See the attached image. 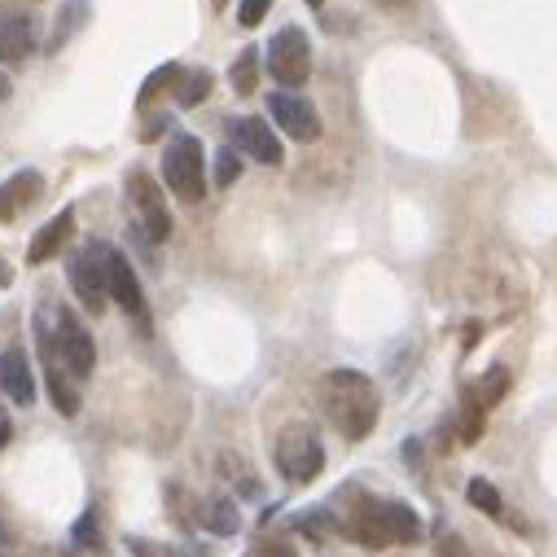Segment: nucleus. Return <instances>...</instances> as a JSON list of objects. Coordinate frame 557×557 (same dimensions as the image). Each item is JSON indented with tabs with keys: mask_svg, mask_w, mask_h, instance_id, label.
<instances>
[{
	"mask_svg": "<svg viewBox=\"0 0 557 557\" xmlns=\"http://www.w3.org/2000/svg\"><path fill=\"white\" fill-rule=\"evenodd\" d=\"M320 404H325L329 426L352 443L378 426V408H382L378 387L360 369H329L320 382Z\"/></svg>",
	"mask_w": 557,
	"mask_h": 557,
	"instance_id": "nucleus-1",
	"label": "nucleus"
},
{
	"mask_svg": "<svg viewBox=\"0 0 557 557\" xmlns=\"http://www.w3.org/2000/svg\"><path fill=\"white\" fill-rule=\"evenodd\" d=\"M339 531L365 548H387V544H417L421 540V518L400 505V501H382V496H360L347 518L339 522Z\"/></svg>",
	"mask_w": 557,
	"mask_h": 557,
	"instance_id": "nucleus-2",
	"label": "nucleus"
},
{
	"mask_svg": "<svg viewBox=\"0 0 557 557\" xmlns=\"http://www.w3.org/2000/svg\"><path fill=\"white\" fill-rule=\"evenodd\" d=\"M36 339L49 343V352H53V360L66 369V378L84 382V378L92 374V365H97V347H92V333L79 325L75 312L62 307V312L53 316V325H45V312H40V316H36Z\"/></svg>",
	"mask_w": 557,
	"mask_h": 557,
	"instance_id": "nucleus-3",
	"label": "nucleus"
},
{
	"mask_svg": "<svg viewBox=\"0 0 557 557\" xmlns=\"http://www.w3.org/2000/svg\"><path fill=\"white\" fill-rule=\"evenodd\" d=\"M163 180L180 202H202L206 198V154L193 132H176L163 150Z\"/></svg>",
	"mask_w": 557,
	"mask_h": 557,
	"instance_id": "nucleus-4",
	"label": "nucleus"
},
{
	"mask_svg": "<svg viewBox=\"0 0 557 557\" xmlns=\"http://www.w3.org/2000/svg\"><path fill=\"white\" fill-rule=\"evenodd\" d=\"M273 461H277V474L286 483H312L325 470V443L307 421H294V426H286L277 434Z\"/></svg>",
	"mask_w": 557,
	"mask_h": 557,
	"instance_id": "nucleus-5",
	"label": "nucleus"
},
{
	"mask_svg": "<svg viewBox=\"0 0 557 557\" xmlns=\"http://www.w3.org/2000/svg\"><path fill=\"white\" fill-rule=\"evenodd\" d=\"M124 189H128V206H132V219H137V229L159 246V242H167L172 238V211H167V202H163V189L150 180V172H128V180H124Z\"/></svg>",
	"mask_w": 557,
	"mask_h": 557,
	"instance_id": "nucleus-6",
	"label": "nucleus"
},
{
	"mask_svg": "<svg viewBox=\"0 0 557 557\" xmlns=\"http://www.w3.org/2000/svg\"><path fill=\"white\" fill-rule=\"evenodd\" d=\"M268 71L273 79L286 88V92H299L307 79H312V45L299 27H281L273 40H268Z\"/></svg>",
	"mask_w": 557,
	"mask_h": 557,
	"instance_id": "nucleus-7",
	"label": "nucleus"
},
{
	"mask_svg": "<svg viewBox=\"0 0 557 557\" xmlns=\"http://www.w3.org/2000/svg\"><path fill=\"white\" fill-rule=\"evenodd\" d=\"M101 273H105V294L115 299L132 320H145V290H141V277L128 264V255L101 242Z\"/></svg>",
	"mask_w": 557,
	"mask_h": 557,
	"instance_id": "nucleus-8",
	"label": "nucleus"
},
{
	"mask_svg": "<svg viewBox=\"0 0 557 557\" xmlns=\"http://www.w3.org/2000/svg\"><path fill=\"white\" fill-rule=\"evenodd\" d=\"M268 115L273 124L290 137V141H316L320 137V115H316V105L303 97V92H268Z\"/></svg>",
	"mask_w": 557,
	"mask_h": 557,
	"instance_id": "nucleus-9",
	"label": "nucleus"
},
{
	"mask_svg": "<svg viewBox=\"0 0 557 557\" xmlns=\"http://www.w3.org/2000/svg\"><path fill=\"white\" fill-rule=\"evenodd\" d=\"M229 141H233V150H238L242 159H255V163H264V167H281V159H286L281 137H277L264 119H255V115L229 119Z\"/></svg>",
	"mask_w": 557,
	"mask_h": 557,
	"instance_id": "nucleus-10",
	"label": "nucleus"
},
{
	"mask_svg": "<svg viewBox=\"0 0 557 557\" xmlns=\"http://www.w3.org/2000/svg\"><path fill=\"white\" fill-rule=\"evenodd\" d=\"M71 290L79 294L84 312L101 316L110 294H105V273H101V242H88L75 259H71Z\"/></svg>",
	"mask_w": 557,
	"mask_h": 557,
	"instance_id": "nucleus-11",
	"label": "nucleus"
},
{
	"mask_svg": "<svg viewBox=\"0 0 557 557\" xmlns=\"http://www.w3.org/2000/svg\"><path fill=\"white\" fill-rule=\"evenodd\" d=\"M36 53V18L0 0V62H27Z\"/></svg>",
	"mask_w": 557,
	"mask_h": 557,
	"instance_id": "nucleus-12",
	"label": "nucleus"
},
{
	"mask_svg": "<svg viewBox=\"0 0 557 557\" xmlns=\"http://www.w3.org/2000/svg\"><path fill=\"white\" fill-rule=\"evenodd\" d=\"M0 391H5L14 404H23V408L36 404V374H31V360H27L23 347L0 352Z\"/></svg>",
	"mask_w": 557,
	"mask_h": 557,
	"instance_id": "nucleus-13",
	"label": "nucleus"
},
{
	"mask_svg": "<svg viewBox=\"0 0 557 557\" xmlns=\"http://www.w3.org/2000/svg\"><path fill=\"white\" fill-rule=\"evenodd\" d=\"M36 198H45V176L40 172H14L5 185H0V225H10V219H18Z\"/></svg>",
	"mask_w": 557,
	"mask_h": 557,
	"instance_id": "nucleus-14",
	"label": "nucleus"
},
{
	"mask_svg": "<svg viewBox=\"0 0 557 557\" xmlns=\"http://www.w3.org/2000/svg\"><path fill=\"white\" fill-rule=\"evenodd\" d=\"M36 347H40V360H45V391H49L53 408H58L62 417H75V413H79V382L66 378V369L53 360V352H49L45 339H36Z\"/></svg>",
	"mask_w": 557,
	"mask_h": 557,
	"instance_id": "nucleus-15",
	"label": "nucleus"
},
{
	"mask_svg": "<svg viewBox=\"0 0 557 557\" xmlns=\"http://www.w3.org/2000/svg\"><path fill=\"white\" fill-rule=\"evenodd\" d=\"M71 233H75V206H62L49 225L31 238V246H27V264H45V259H53L66 242H71Z\"/></svg>",
	"mask_w": 557,
	"mask_h": 557,
	"instance_id": "nucleus-16",
	"label": "nucleus"
},
{
	"mask_svg": "<svg viewBox=\"0 0 557 557\" xmlns=\"http://www.w3.org/2000/svg\"><path fill=\"white\" fill-rule=\"evenodd\" d=\"M198 522H202V531H211V535H219V540H229V535L242 531V514H238L233 496H206V501L198 505Z\"/></svg>",
	"mask_w": 557,
	"mask_h": 557,
	"instance_id": "nucleus-17",
	"label": "nucleus"
},
{
	"mask_svg": "<svg viewBox=\"0 0 557 557\" xmlns=\"http://www.w3.org/2000/svg\"><path fill=\"white\" fill-rule=\"evenodd\" d=\"M505 391H509V374H505L501 365H492V369H488V374L466 391V404H474V408H483V413H488L492 404H501V395H505Z\"/></svg>",
	"mask_w": 557,
	"mask_h": 557,
	"instance_id": "nucleus-18",
	"label": "nucleus"
},
{
	"mask_svg": "<svg viewBox=\"0 0 557 557\" xmlns=\"http://www.w3.org/2000/svg\"><path fill=\"white\" fill-rule=\"evenodd\" d=\"M259 49H242L238 53V62H233V71H229V84H233V92L238 97H255V88H259Z\"/></svg>",
	"mask_w": 557,
	"mask_h": 557,
	"instance_id": "nucleus-19",
	"label": "nucleus"
},
{
	"mask_svg": "<svg viewBox=\"0 0 557 557\" xmlns=\"http://www.w3.org/2000/svg\"><path fill=\"white\" fill-rule=\"evenodd\" d=\"M211 71H189V75H180V84H176V105H185V110H193V105H202L206 101V92H211Z\"/></svg>",
	"mask_w": 557,
	"mask_h": 557,
	"instance_id": "nucleus-20",
	"label": "nucleus"
},
{
	"mask_svg": "<svg viewBox=\"0 0 557 557\" xmlns=\"http://www.w3.org/2000/svg\"><path fill=\"white\" fill-rule=\"evenodd\" d=\"M180 75H185V71H180L176 62L159 66V71H154V75H150V79L141 84V97H137V105H150V101H159V97H163L167 88H176V84H180Z\"/></svg>",
	"mask_w": 557,
	"mask_h": 557,
	"instance_id": "nucleus-21",
	"label": "nucleus"
},
{
	"mask_svg": "<svg viewBox=\"0 0 557 557\" xmlns=\"http://www.w3.org/2000/svg\"><path fill=\"white\" fill-rule=\"evenodd\" d=\"M466 496H470V505H474V509H483V514H492V518H501V514H505V505H501V492H496L488 479H470Z\"/></svg>",
	"mask_w": 557,
	"mask_h": 557,
	"instance_id": "nucleus-22",
	"label": "nucleus"
},
{
	"mask_svg": "<svg viewBox=\"0 0 557 557\" xmlns=\"http://www.w3.org/2000/svg\"><path fill=\"white\" fill-rule=\"evenodd\" d=\"M75 544L79 548H101V509L88 505L79 518H75Z\"/></svg>",
	"mask_w": 557,
	"mask_h": 557,
	"instance_id": "nucleus-23",
	"label": "nucleus"
},
{
	"mask_svg": "<svg viewBox=\"0 0 557 557\" xmlns=\"http://www.w3.org/2000/svg\"><path fill=\"white\" fill-rule=\"evenodd\" d=\"M238 159H242L238 150H219V154H215V167H211V176H215V185H219V189H229V185L242 176V163H238Z\"/></svg>",
	"mask_w": 557,
	"mask_h": 557,
	"instance_id": "nucleus-24",
	"label": "nucleus"
},
{
	"mask_svg": "<svg viewBox=\"0 0 557 557\" xmlns=\"http://www.w3.org/2000/svg\"><path fill=\"white\" fill-rule=\"evenodd\" d=\"M84 18H88V0H71V5L62 10V18H58V36L49 40V49H58V45H62V40L84 23Z\"/></svg>",
	"mask_w": 557,
	"mask_h": 557,
	"instance_id": "nucleus-25",
	"label": "nucleus"
},
{
	"mask_svg": "<svg viewBox=\"0 0 557 557\" xmlns=\"http://www.w3.org/2000/svg\"><path fill=\"white\" fill-rule=\"evenodd\" d=\"M483 408H474V404H461V443H474L479 434H483Z\"/></svg>",
	"mask_w": 557,
	"mask_h": 557,
	"instance_id": "nucleus-26",
	"label": "nucleus"
},
{
	"mask_svg": "<svg viewBox=\"0 0 557 557\" xmlns=\"http://www.w3.org/2000/svg\"><path fill=\"white\" fill-rule=\"evenodd\" d=\"M268 10H273V0H242V5H238V23L242 27H259L268 18Z\"/></svg>",
	"mask_w": 557,
	"mask_h": 557,
	"instance_id": "nucleus-27",
	"label": "nucleus"
},
{
	"mask_svg": "<svg viewBox=\"0 0 557 557\" xmlns=\"http://www.w3.org/2000/svg\"><path fill=\"white\" fill-rule=\"evenodd\" d=\"M294 527H307V535H325V531H333L339 522H333V514H325V509H312V514L294 518Z\"/></svg>",
	"mask_w": 557,
	"mask_h": 557,
	"instance_id": "nucleus-28",
	"label": "nucleus"
},
{
	"mask_svg": "<svg viewBox=\"0 0 557 557\" xmlns=\"http://www.w3.org/2000/svg\"><path fill=\"white\" fill-rule=\"evenodd\" d=\"M434 548H439V557H470V548H466V540L457 531H443Z\"/></svg>",
	"mask_w": 557,
	"mask_h": 557,
	"instance_id": "nucleus-29",
	"label": "nucleus"
},
{
	"mask_svg": "<svg viewBox=\"0 0 557 557\" xmlns=\"http://www.w3.org/2000/svg\"><path fill=\"white\" fill-rule=\"evenodd\" d=\"M246 557H294V548H290L286 540H259Z\"/></svg>",
	"mask_w": 557,
	"mask_h": 557,
	"instance_id": "nucleus-30",
	"label": "nucleus"
},
{
	"mask_svg": "<svg viewBox=\"0 0 557 557\" xmlns=\"http://www.w3.org/2000/svg\"><path fill=\"white\" fill-rule=\"evenodd\" d=\"M132 544V553H141V557H180L176 548H167V544H154V540H128Z\"/></svg>",
	"mask_w": 557,
	"mask_h": 557,
	"instance_id": "nucleus-31",
	"label": "nucleus"
},
{
	"mask_svg": "<svg viewBox=\"0 0 557 557\" xmlns=\"http://www.w3.org/2000/svg\"><path fill=\"white\" fill-rule=\"evenodd\" d=\"M10 439H14V421H10V413L0 408V453L10 448Z\"/></svg>",
	"mask_w": 557,
	"mask_h": 557,
	"instance_id": "nucleus-32",
	"label": "nucleus"
},
{
	"mask_svg": "<svg viewBox=\"0 0 557 557\" xmlns=\"http://www.w3.org/2000/svg\"><path fill=\"white\" fill-rule=\"evenodd\" d=\"M10 92H14V84H10V75H5V71H0V101H5Z\"/></svg>",
	"mask_w": 557,
	"mask_h": 557,
	"instance_id": "nucleus-33",
	"label": "nucleus"
},
{
	"mask_svg": "<svg viewBox=\"0 0 557 557\" xmlns=\"http://www.w3.org/2000/svg\"><path fill=\"white\" fill-rule=\"evenodd\" d=\"M14 281V273H10V264L5 259H0V286H10Z\"/></svg>",
	"mask_w": 557,
	"mask_h": 557,
	"instance_id": "nucleus-34",
	"label": "nucleus"
},
{
	"mask_svg": "<svg viewBox=\"0 0 557 557\" xmlns=\"http://www.w3.org/2000/svg\"><path fill=\"white\" fill-rule=\"evenodd\" d=\"M307 5H312V10H316V5H320V0H307Z\"/></svg>",
	"mask_w": 557,
	"mask_h": 557,
	"instance_id": "nucleus-35",
	"label": "nucleus"
}]
</instances>
